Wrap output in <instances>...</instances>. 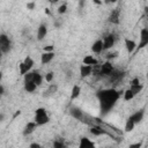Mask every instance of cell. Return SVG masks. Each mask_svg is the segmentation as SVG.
<instances>
[{
  "instance_id": "6da1fadb",
  "label": "cell",
  "mask_w": 148,
  "mask_h": 148,
  "mask_svg": "<svg viewBox=\"0 0 148 148\" xmlns=\"http://www.w3.org/2000/svg\"><path fill=\"white\" fill-rule=\"evenodd\" d=\"M120 91L113 89V88H109V89H102L99 91H97L96 96L97 99L99 102V106H101V111L102 113H108L118 102L119 97H120Z\"/></svg>"
},
{
  "instance_id": "7a4b0ae2",
  "label": "cell",
  "mask_w": 148,
  "mask_h": 148,
  "mask_svg": "<svg viewBox=\"0 0 148 148\" xmlns=\"http://www.w3.org/2000/svg\"><path fill=\"white\" fill-rule=\"evenodd\" d=\"M36 124L38 126H42V125H45L50 121V117L46 112V109L45 108H37L36 111H35V119Z\"/></svg>"
},
{
  "instance_id": "3957f363",
  "label": "cell",
  "mask_w": 148,
  "mask_h": 148,
  "mask_svg": "<svg viewBox=\"0 0 148 148\" xmlns=\"http://www.w3.org/2000/svg\"><path fill=\"white\" fill-rule=\"evenodd\" d=\"M12 49V42L6 34H0V51L2 53H8Z\"/></svg>"
},
{
  "instance_id": "277c9868",
  "label": "cell",
  "mask_w": 148,
  "mask_h": 148,
  "mask_svg": "<svg viewBox=\"0 0 148 148\" xmlns=\"http://www.w3.org/2000/svg\"><path fill=\"white\" fill-rule=\"evenodd\" d=\"M147 45H148V29L142 28L141 32H140V43H139V45H136V49L141 50Z\"/></svg>"
},
{
  "instance_id": "5b68a950",
  "label": "cell",
  "mask_w": 148,
  "mask_h": 148,
  "mask_svg": "<svg viewBox=\"0 0 148 148\" xmlns=\"http://www.w3.org/2000/svg\"><path fill=\"white\" fill-rule=\"evenodd\" d=\"M102 40H103V50H110V49L114 45L116 37H114L113 34H109V35H106Z\"/></svg>"
},
{
  "instance_id": "8992f818",
  "label": "cell",
  "mask_w": 148,
  "mask_h": 148,
  "mask_svg": "<svg viewBox=\"0 0 148 148\" xmlns=\"http://www.w3.org/2000/svg\"><path fill=\"white\" fill-rule=\"evenodd\" d=\"M113 69H114V68H113L112 64H111L110 61H106V62H104V64L102 65L99 73H101V75H104V76H109V75L112 73V71H113Z\"/></svg>"
},
{
  "instance_id": "52a82bcc",
  "label": "cell",
  "mask_w": 148,
  "mask_h": 148,
  "mask_svg": "<svg viewBox=\"0 0 148 148\" xmlns=\"http://www.w3.org/2000/svg\"><path fill=\"white\" fill-rule=\"evenodd\" d=\"M38 125L36 124V121L34 120V121H29L25 126H24V128H23V135L24 136H27V135H30L31 133H34L35 132V130H36V127H37Z\"/></svg>"
},
{
  "instance_id": "ba28073f",
  "label": "cell",
  "mask_w": 148,
  "mask_h": 148,
  "mask_svg": "<svg viewBox=\"0 0 148 148\" xmlns=\"http://www.w3.org/2000/svg\"><path fill=\"white\" fill-rule=\"evenodd\" d=\"M92 71H94V66L84 65V64L80 66V75H81V77H87V76H89Z\"/></svg>"
},
{
  "instance_id": "9c48e42d",
  "label": "cell",
  "mask_w": 148,
  "mask_h": 148,
  "mask_svg": "<svg viewBox=\"0 0 148 148\" xmlns=\"http://www.w3.org/2000/svg\"><path fill=\"white\" fill-rule=\"evenodd\" d=\"M69 113H71L72 117H74L77 120H82L83 119V111L77 106H72L69 109Z\"/></svg>"
},
{
  "instance_id": "30bf717a",
  "label": "cell",
  "mask_w": 148,
  "mask_h": 148,
  "mask_svg": "<svg viewBox=\"0 0 148 148\" xmlns=\"http://www.w3.org/2000/svg\"><path fill=\"white\" fill-rule=\"evenodd\" d=\"M53 58H54V52L53 51H51V52H43L40 54V62H42V65H46Z\"/></svg>"
},
{
  "instance_id": "8fae6325",
  "label": "cell",
  "mask_w": 148,
  "mask_h": 148,
  "mask_svg": "<svg viewBox=\"0 0 148 148\" xmlns=\"http://www.w3.org/2000/svg\"><path fill=\"white\" fill-rule=\"evenodd\" d=\"M143 116H145V111L143 110H139V111L134 112L132 116H130V119H132L134 124H139V123L142 121Z\"/></svg>"
},
{
  "instance_id": "7c38bea8",
  "label": "cell",
  "mask_w": 148,
  "mask_h": 148,
  "mask_svg": "<svg viewBox=\"0 0 148 148\" xmlns=\"http://www.w3.org/2000/svg\"><path fill=\"white\" fill-rule=\"evenodd\" d=\"M119 15H120L119 9H113V10L111 12V14L109 15V22H111V23H113V24H119V22H120Z\"/></svg>"
},
{
  "instance_id": "4fadbf2b",
  "label": "cell",
  "mask_w": 148,
  "mask_h": 148,
  "mask_svg": "<svg viewBox=\"0 0 148 148\" xmlns=\"http://www.w3.org/2000/svg\"><path fill=\"white\" fill-rule=\"evenodd\" d=\"M46 34H47V27H46V24L42 23L37 29V38H38V40H43L44 37L46 36Z\"/></svg>"
},
{
  "instance_id": "5bb4252c",
  "label": "cell",
  "mask_w": 148,
  "mask_h": 148,
  "mask_svg": "<svg viewBox=\"0 0 148 148\" xmlns=\"http://www.w3.org/2000/svg\"><path fill=\"white\" fill-rule=\"evenodd\" d=\"M91 51L94 53H101L103 51V40L102 39H97L92 43L91 45Z\"/></svg>"
},
{
  "instance_id": "9a60e30c",
  "label": "cell",
  "mask_w": 148,
  "mask_h": 148,
  "mask_svg": "<svg viewBox=\"0 0 148 148\" xmlns=\"http://www.w3.org/2000/svg\"><path fill=\"white\" fill-rule=\"evenodd\" d=\"M79 147H80V148H91V147H95V143H94L92 141H90L88 138L82 136V138L80 139Z\"/></svg>"
},
{
  "instance_id": "2e32d148",
  "label": "cell",
  "mask_w": 148,
  "mask_h": 148,
  "mask_svg": "<svg viewBox=\"0 0 148 148\" xmlns=\"http://www.w3.org/2000/svg\"><path fill=\"white\" fill-rule=\"evenodd\" d=\"M124 42H125V46H126L127 52H128V53H133L134 50L136 49V43H135L134 40L130 39V38H125Z\"/></svg>"
},
{
  "instance_id": "e0dca14e",
  "label": "cell",
  "mask_w": 148,
  "mask_h": 148,
  "mask_svg": "<svg viewBox=\"0 0 148 148\" xmlns=\"http://www.w3.org/2000/svg\"><path fill=\"white\" fill-rule=\"evenodd\" d=\"M37 86L34 83V81H24V90L27 92H34Z\"/></svg>"
},
{
  "instance_id": "ac0fdd59",
  "label": "cell",
  "mask_w": 148,
  "mask_h": 148,
  "mask_svg": "<svg viewBox=\"0 0 148 148\" xmlns=\"http://www.w3.org/2000/svg\"><path fill=\"white\" fill-rule=\"evenodd\" d=\"M83 64L84 65H90V66H96L98 64L97 59H95L92 56H86L83 58Z\"/></svg>"
},
{
  "instance_id": "d6986e66",
  "label": "cell",
  "mask_w": 148,
  "mask_h": 148,
  "mask_svg": "<svg viewBox=\"0 0 148 148\" xmlns=\"http://www.w3.org/2000/svg\"><path fill=\"white\" fill-rule=\"evenodd\" d=\"M32 81H34V83H35L37 87H38V86H40V84H42V82H43V76H42V74H40L39 72H37V71H34Z\"/></svg>"
},
{
  "instance_id": "ffe728a7",
  "label": "cell",
  "mask_w": 148,
  "mask_h": 148,
  "mask_svg": "<svg viewBox=\"0 0 148 148\" xmlns=\"http://www.w3.org/2000/svg\"><path fill=\"white\" fill-rule=\"evenodd\" d=\"M80 92H81V88H80V86L75 84V86L72 88V91H71V99L73 101V99H75V98H77L79 95H80Z\"/></svg>"
},
{
  "instance_id": "44dd1931",
  "label": "cell",
  "mask_w": 148,
  "mask_h": 148,
  "mask_svg": "<svg viewBox=\"0 0 148 148\" xmlns=\"http://www.w3.org/2000/svg\"><path fill=\"white\" fill-rule=\"evenodd\" d=\"M90 133L92 135H95V136H98V135H102V134H106V132L104 130H102L101 127H98V126H92L90 128Z\"/></svg>"
},
{
  "instance_id": "7402d4cb",
  "label": "cell",
  "mask_w": 148,
  "mask_h": 148,
  "mask_svg": "<svg viewBox=\"0 0 148 148\" xmlns=\"http://www.w3.org/2000/svg\"><path fill=\"white\" fill-rule=\"evenodd\" d=\"M130 89H131V91L134 94V96L136 95V94H139V92H141V90L143 89V86L141 84V83H138V84H131L130 86Z\"/></svg>"
},
{
  "instance_id": "603a6c76",
  "label": "cell",
  "mask_w": 148,
  "mask_h": 148,
  "mask_svg": "<svg viewBox=\"0 0 148 148\" xmlns=\"http://www.w3.org/2000/svg\"><path fill=\"white\" fill-rule=\"evenodd\" d=\"M23 64L25 65V67H27V69L28 71H31V68H32V66H34V59L30 57V56H27L25 57V59L23 60Z\"/></svg>"
},
{
  "instance_id": "cb8c5ba5",
  "label": "cell",
  "mask_w": 148,
  "mask_h": 148,
  "mask_svg": "<svg viewBox=\"0 0 148 148\" xmlns=\"http://www.w3.org/2000/svg\"><path fill=\"white\" fill-rule=\"evenodd\" d=\"M134 126H135V124L133 123V120L132 119H127L126 120V123H125V132H132L133 130H134Z\"/></svg>"
},
{
  "instance_id": "d4e9b609",
  "label": "cell",
  "mask_w": 148,
  "mask_h": 148,
  "mask_svg": "<svg viewBox=\"0 0 148 148\" xmlns=\"http://www.w3.org/2000/svg\"><path fill=\"white\" fill-rule=\"evenodd\" d=\"M133 97H134V94L131 91V89H130V88H128V89H126V90L124 91V99H125L126 102H128V101L133 99Z\"/></svg>"
},
{
  "instance_id": "484cf974",
  "label": "cell",
  "mask_w": 148,
  "mask_h": 148,
  "mask_svg": "<svg viewBox=\"0 0 148 148\" xmlns=\"http://www.w3.org/2000/svg\"><path fill=\"white\" fill-rule=\"evenodd\" d=\"M18 71H20V75H24V74H25L27 72H29V71L27 69V67H25V65L23 64V61L18 64Z\"/></svg>"
},
{
  "instance_id": "4316f807",
  "label": "cell",
  "mask_w": 148,
  "mask_h": 148,
  "mask_svg": "<svg viewBox=\"0 0 148 148\" xmlns=\"http://www.w3.org/2000/svg\"><path fill=\"white\" fill-rule=\"evenodd\" d=\"M57 89H58V87H57L56 84H52V86H50V88L47 89V91H45V92H47V94H45L44 96H46V95H51V94L56 92V91H57Z\"/></svg>"
},
{
  "instance_id": "83f0119b",
  "label": "cell",
  "mask_w": 148,
  "mask_h": 148,
  "mask_svg": "<svg viewBox=\"0 0 148 148\" xmlns=\"http://www.w3.org/2000/svg\"><path fill=\"white\" fill-rule=\"evenodd\" d=\"M67 12V3H62L61 6H59L58 8V13L61 15V14H65Z\"/></svg>"
},
{
  "instance_id": "f1b7e54d",
  "label": "cell",
  "mask_w": 148,
  "mask_h": 148,
  "mask_svg": "<svg viewBox=\"0 0 148 148\" xmlns=\"http://www.w3.org/2000/svg\"><path fill=\"white\" fill-rule=\"evenodd\" d=\"M53 72H49V73H46L45 74V80H46V82H51L52 80H53Z\"/></svg>"
},
{
  "instance_id": "f546056e",
  "label": "cell",
  "mask_w": 148,
  "mask_h": 148,
  "mask_svg": "<svg viewBox=\"0 0 148 148\" xmlns=\"http://www.w3.org/2000/svg\"><path fill=\"white\" fill-rule=\"evenodd\" d=\"M117 56H118V52H111V53H109V54L106 56V59H108V60L114 59V58H117Z\"/></svg>"
},
{
  "instance_id": "4dcf8cb0",
  "label": "cell",
  "mask_w": 148,
  "mask_h": 148,
  "mask_svg": "<svg viewBox=\"0 0 148 148\" xmlns=\"http://www.w3.org/2000/svg\"><path fill=\"white\" fill-rule=\"evenodd\" d=\"M53 45H46V46H44L43 47V50H44V52H51V51H53Z\"/></svg>"
},
{
  "instance_id": "1f68e13d",
  "label": "cell",
  "mask_w": 148,
  "mask_h": 148,
  "mask_svg": "<svg viewBox=\"0 0 148 148\" xmlns=\"http://www.w3.org/2000/svg\"><path fill=\"white\" fill-rule=\"evenodd\" d=\"M53 147H54V148H62V147H64V143L60 142V141H54V142H53Z\"/></svg>"
},
{
  "instance_id": "d6a6232c",
  "label": "cell",
  "mask_w": 148,
  "mask_h": 148,
  "mask_svg": "<svg viewBox=\"0 0 148 148\" xmlns=\"http://www.w3.org/2000/svg\"><path fill=\"white\" fill-rule=\"evenodd\" d=\"M27 8L29 9V10H32L34 8H35V2L32 1V2H28L27 3Z\"/></svg>"
},
{
  "instance_id": "836d02e7",
  "label": "cell",
  "mask_w": 148,
  "mask_h": 148,
  "mask_svg": "<svg viewBox=\"0 0 148 148\" xmlns=\"http://www.w3.org/2000/svg\"><path fill=\"white\" fill-rule=\"evenodd\" d=\"M138 83H140V81H139V77H134V79L131 81V84H138Z\"/></svg>"
},
{
  "instance_id": "e575fe53",
  "label": "cell",
  "mask_w": 148,
  "mask_h": 148,
  "mask_svg": "<svg viewBox=\"0 0 148 148\" xmlns=\"http://www.w3.org/2000/svg\"><path fill=\"white\" fill-rule=\"evenodd\" d=\"M39 147H40V145L39 143H36V142L30 145V148H39Z\"/></svg>"
},
{
  "instance_id": "d590c367",
  "label": "cell",
  "mask_w": 148,
  "mask_h": 148,
  "mask_svg": "<svg viewBox=\"0 0 148 148\" xmlns=\"http://www.w3.org/2000/svg\"><path fill=\"white\" fill-rule=\"evenodd\" d=\"M117 2V0H104V3H106V5H109V3H116Z\"/></svg>"
},
{
  "instance_id": "8d00e7d4",
  "label": "cell",
  "mask_w": 148,
  "mask_h": 148,
  "mask_svg": "<svg viewBox=\"0 0 148 148\" xmlns=\"http://www.w3.org/2000/svg\"><path fill=\"white\" fill-rule=\"evenodd\" d=\"M3 94H5V88H3V86L0 84V97H1Z\"/></svg>"
},
{
  "instance_id": "74e56055",
  "label": "cell",
  "mask_w": 148,
  "mask_h": 148,
  "mask_svg": "<svg viewBox=\"0 0 148 148\" xmlns=\"http://www.w3.org/2000/svg\"><path fill=\"white\" fill-rule=\"evenodd\" d=\"M130 147H131V148H134V147H139V148H140V147H141V143H140V142H138V143H134V145H131Z\"/></svg>"
},
{
  "instance_id": "f35d334b",
  "label": "cell",
  "mask_w": 148,
  "mask_h": 148,
  "mask_svg": "<svg viewBox=\"0 0 148 148\" xmlns=\"http://www.w3.org/2000/svg\"><path fill=\"white\" fill-rule=\"evenodd\" d=\"M3 119H5V114L0 113V121H3Z\"/></svg>"
},
{
  "instance_id": "ab89813d",
  "label": "cell",
  "mask_w": 148,
  "mask_h": 148,
  "mask_svg": "<svg viewBox=\"0 0 148 148\" xmlns=\"http://www.w3.org/2000/svg\"><path fill=\"white\" fill-rule=\"evenodd\" d=\"M95 3H97V5H102V0H92Z\"/></svg>"
},
{
  "instance_id": "60d3db41",
  "label": "cell",
  "mask_w": 148,
  "mask_h": 148,
  "mask_svg": "<svg viewBox=\"0 0 148 148\" xmlns=\"http://www.w3.org/2000/svg\"><path fill=\"white\" fill-rule=\"evenodd\" d=\"M44 12H45V14H46V15H50V9H49V8H45V10H44Z\"/></svg>"
},
{
  "instance_id": "b9f144b4",
  "label": "cell",
  "mask_w": 148,
  "mask_h": 148,
  "mask_svg": "<svg viewBox=\"0 0 148 148\" xmlns=\"http://www.w3.org/2000/svg\"><path fill=\"white\" fill-rule=\"evenodd\" d=\"M47 1H49L50 3H56V2H58L59 0H47Z\"/></svg>"
},
{
  "instance_id": "7bdbcfd3",
  "label": "cell",
  "mask_w": 148,
  "mask_h": 148,
  "mask_svg": "<svg viewBox=\"0 0 148 148\" xmlns=\"http://www.w3.org/2000/svg\"><path fill=\"white\" fill-rule=\"evenodd\" d=\"M20 113H21V111H20V110H17V111H16V113H15V114H14V118H15V117H16V116H18V114H20Z\"/></svg>"
},
{
  "instance_id": "ee69618b",
  "label": "cell",
  "mask_w": 148,
  "mask_h": 148,
  "mask_svg": "<svg viewBox=\"0 0 148 148\" xmlns=\"http://www.w3.org/2000/svg\"><path fill=\"white\" fill-rule=\"evenodd\" d=\"M2 80V72H0V81Z\"/></svg>"
},
{
  "instance_id": "f6af8a7d",
  "label": "cell",
  "mask_w": 148,
  "mask_h": 148,
  "mask_svg": "<svg viewBox=\"0 0 148 148\" xmlns=\"http://www.w3.org/2000/svg\"><path fill=\"white\" fill-rule=\"evenodd\" d=\"M1 57H2V52L0 51V59H1Z\"/></svg>"
}]
</instances>
